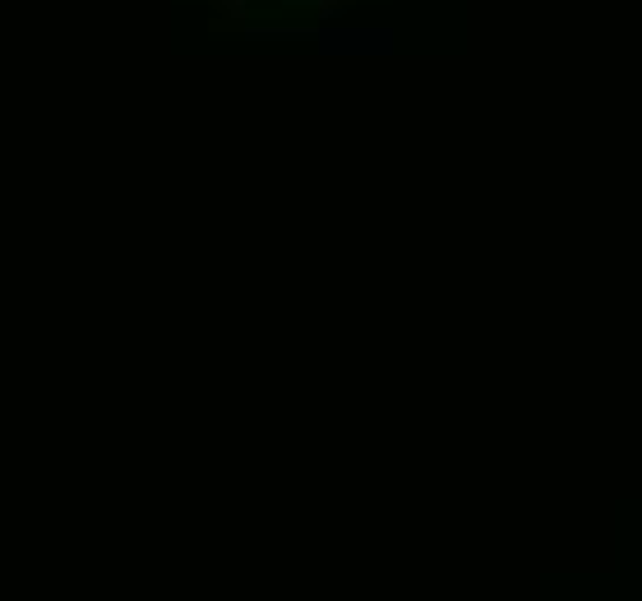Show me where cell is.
<instances>
[{"mask_svg":"<svg viewBox=\"0 0 642 601\" xmlns=\"http://www.w3.org/2000/svg\"><path fill=\"white\" fill-rule=\"evenodd\" d=\"M222 5H227L232 14H241V10H245V0H222Z\"/></svg>","mask_w":642,"mask_h":601,"instance_id":"1","label":"cell"},{"mask_svg":"<svg viewBox=\"0 0 642 601\" xmlns=\"http://www.w3.org/2000/svg\"><path fill=\"white\" fill-rule=\"evenodd\" d=\"M319 5H323V10H333V5H342V0H319Z\"/></svg>","mask_w":642,"mask_h":601,"instance_id":"2","label":"cell"}]
</instances>
